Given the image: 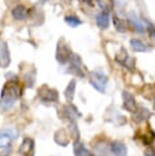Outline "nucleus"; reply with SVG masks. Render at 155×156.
I'll return each mask as SVG.
<instances>
[{"label":"nucleus","instance_id":"obj_2","mask_svg":"<svg viewBox=\"0 0 155 156\" xmlns=\"http://www.w3.org/2000/svg\"><path fill=\"white\" fill-rule=\"evenodd\" d=\"M89 82L94 88L100 93H105L108 83V78L103 72H99V70H95V72L89 73Z\"/></svg>","mask_w":155,"mask_h":156},{"label":"nucleus","instance_id":"obj_10","mask_svg":"<svg viewBox=\"0 0 155 156\" xmlns=\"http://www.w3.org/2000/svg\"><path fill=\"white\" fill-rule=\"evenodd\" d=\"M96 23L97 26L102 30H105L109 27V23H110V16L108 11H102L96 16Z\"/></svg>","mask_w":155,"mask_h":156},{"label":"nucleus","instance_id":"obj_11","mask_svg":"<svg viewBox=\"0 0 155 156\" xmlns=\"http://www.w3.org/2000/svg\"><path fill=\"white\" fill-rule=\"evenodd\" d=\"M133 119H134V122H142L143 120H146V119H148L149 117L151 116V113H150V111H149L147 108H145V107H139V108H137L135 112H133Z\"/></svg>","mask_w":155,"mask_h":156},{"label":"nucleus","instance_id":"obj_14","mask_svg":"<svg viewBox=\"0 0 155 156\" xmlns=\"http://www.w3.org/2000/svg\"><path fill=\"white\" fill-rule=\"evenodd\" d=\"M54 140L58 145L66 146L69 143V135L68 134V132H66L64 129H60L55 133Z\"/></svg>","mask_w":155,"mask_h":156},{"label":"nucleus","instance_id":"obj_9","mask_svg":"<svg viewBox=\"0 0 155 156\" xmlns=\"http://www.w3.org/2000/svg\"><path fill=\"white\" fill-rule=\"evenodd\" d=\"M16 135L13 133V129H3L0 132V148H5L10 144V142L14 139Z\"/></svg>","mask_w":155,"mask_h":156},{"label":"nucleus","instance_id":"obj_21","mask_svg":"<svg viewBox=\"0 0 155 156\" xmlns=\"http://www.w3.org/2000/svg\"><path fill=\"white\" fill-rule=\"evenodd\" d=\"M64 22H65L69 27H72V28H76L78 26H80L82 23V20L79 19L78 16H68L64 17Z\"/></svg>","mask_w":155,"mask_h":156},{"label":"nucleus","instance_id":"obj_27","mask_svg":"<svg viewBox=\"0 0 155 156\" xmlns=\"http://www.w3.org/2000/svg\"><path fill=\"white\" fill-rule=\"evenodd\" d=\"M153 109L155 110V96H154V99H153Z\"/></svg>","mask_w":155,"mask_h":156},{"label":"nucleus","instance_id":"obj_7","mask_svg":"<svg viewBox=\"0 0 155 156\" xmlns=\"http://www.w3.org/2000/svg\"><path fill=\"white\" fill-rule=\"evenodd\" d=\"M19 153L22 156H33L34 154V141L31 138H26L19 148Z\"/></svg>","mask_w":155,"mask_h":156},{"label":"nucleus","instance_id":"obj_18","mask_svg":"<svg viewBox=\"0 0 155 156\" xmlns=\"http://www.w3.org/2000/svg\"><path fill=\"white\" fill-rule=\"evenodd\" d=\"M76 86H77V83H76V80H72L69 83L68 87H66L65 91H64V96H65L66 100L71 103L74 99L75 96V92H76Z\"/></svg>","mask_w":155,"mask_h":156},{"label":"nucleus","instance_id":"obj_24","mask_svg":"<svg viewBox=\"0 0 155 156\" xmlns=\"http://www.w3.org/2000/svg\"><path fill=\"white\" fill-rule=\"evenodd\" d=\"M125 67H127L129 70H134L136 67V59L132 57H129V59L127 60V62L125 63Z\"/></svg>","mask_w":155,"mask_h":156},{"label":"nucleus","instance_id":"obj_28","mask_svg":"<svg viewBox=\"0 0 155 156\" xmlns=\"http://www.w3.org/2000/svg\"><path fill=\"white\" fill-rule=\"evenodd\" d=\"M40 1H41V2H42V3H45V2H47V1H48V0H40Z\"/></svg>","mask_w":155,"mask_h":156},{"label":"nucleus","instance_id":"obj_13","mask_svg":"<svg viewBox=\"0 0 155 156\" xmlns=\"http://www.w3.org/2000/svg\"><path fill=\"white\" fill-rule=\"evenodd\" d=\"M110 150L113 153L114 156H127L128 154V148L124 143L122 142H115L111 143L110 145Z\"/></svg>","mask_w":155,"mask_h":156},{"label":"nucleus","instance_id":"obj_12","mask_svg":"<svg viewBox=\"0 0 155 156\" xmlns=\"http://www.w3.org/2000/svg\"><path fill=\"white\" fill-rule=\"evenodd\" d=\"M11 16H12L14 20H23L28 16V9L26 8V6H24V5L17 4L11 9Z\"/></svg>","mask_w":155,"mask_h":156},{"label":"nucleus","instance_id":"obj_26","mask_svg":"<svg viewBox=\"0 0 155 156\" xmlns=\"http://www.w3.org/2000/svg\"><path fill=\"white\" fill-rule=\"evenodd\" d=\"M144 154L145 156H155V149L152 148V147H149L145 150Z\"/></svg>","mask_w":155,"mask_h":156},{"label":"nucleus","instance_id":"obj_17","mask_svg":"<svg viewBox=\"0 0 155 156\" xmlns=\"http://www.w3.org/2000/svg\"><path fill=\"white\" fill-rule=\"evenodd\" d=\"M74 153H75V156H94L92 153H90L89 150H88L83 144L79 142V141H76Z\"/></svg>","mask_w":155,"mask_h":156},{"label":"nucleus","instance_id":"obj_23","mask_svg":"<svg viewBox=\"0 0 155 156\" xmlns=\"http://www.w3.org/2000/svg\"><path fill=\"white\" fill-rule=\"evenodd\" d=\"M69 133H71L72 136L74 137V139L76 141H78L79 140V129H78L77 123H76L75 120H72V122H69Z\"/></svg>","mask_w":155,"mask_h":156},{"label":"nucleus","instance_id":"obj_25","mask_svg":"<svg viewBox=\"0 0 155 156\" xmlns=\"http://www.w3.org/2000/svg\"><path fill=\"white\" fill-rule=\"evenodd\" d=\"M146 30L148 31V34H149V37L152 38V39H155V27L154 26H150L149 25L147 28H146Z\"/></svg>","mask_w":155,"mask_h":156},{"label":"nucleus","instance_id":"obj_16","mask_svg":"<svg viewBox=\"0 0 155 156\" xmlns=\"http://www.w3.org/2000/svg\"><path fill=\"white\" fill-rule=\"evenodd\" d=\"M130 45H131V48L133 49L135 52H146L148 50L147 45H146L143 41L139 40V39H136V38L131 39Z\"/></svg>","mask_w":155,"mask_h":156},{"label":"nucleus","instance_id":"obj_6","mask_svg":"<svg viewBox=\"0 0 155 156\" xmlns=\"http://www.w3.org/2000/svg\"><path fill=\"white\" fill-rule=\"evenodd\" d=\"M122 101H124V107L130 112H135L137 107V101L133 94H131L128 91L122 92Z\"/></svg>","mask_w":155,"mask_h":156},{"label":"nucleus","instance_id":"obj_19","mask_svg":"<svg viewBox=\"0 0 155 156\" xmlns=\"http://www.w3.org/2000/svg\"><path fill=\"white\" fill-rule=\"evenodd\" d=\"M112 22H113V25H114V27H115L118 32H119V33H125V32H127L128 26H127V23H125L124 20L113 16H112Z\"/></svg>","mask_w":155,"mask_h":156},{"label":"nucleus","instance_id":"obj_8","mask_svg":"<svg viewBox=\"0 0 155 156\" xmlns=\"http://www.w3.org/2000/svg\"><path fill=\"white\" fill-rule=\"evenodd\" d=\"M128 20L138 33L143 34L146 31V27L144 26V23L135 12H130L128 14Z\"/></svg>","mask_w":155,"mask_h":156},{"label":"nucleus","instance_id":"obj_5","mask_svg":"<svg viewBox=\"0 0 155 156\" xmlns=\"http://www.w3.org/2000/svg\"><path fill=\"white\" fill-rule=\"evenodd\" d=\"M10 64V53L7 43L0 40V67L5 69Z\"/></svg>","mask_w":155,"mask_h":156},{"label":"nucleus","instance_id":"obj_15","mask_svg":"<svg viewBox=\"0 0 155 156\" xmlns=\"http://www.w3.org/2000/svg\"><path fill=\"white\" fill-rule=\"evenodd\" d=\"M62 112H63V116L65 117V119H69L71 122L72 120H75L78 116H81V113L79 112L77 108L72 104L63 106Z\"/></svg>","mask_w":155,"mask_h":156},{"label":"nucleus","instance_id":"obj_20","mask_svg":"<svg viewBox=\"0 0 155 156\" xmlns=\"http://www.w3.org/2000/svg\"><path fill=\"white\" fill-rule=\"evenodd\" d=\"M129 57L130 56H129V54H128V51L124 48V47H122L121 50L118 51V53L115 55V61L124 66L125 63L127 62V60L129 59Z\"/></svg>","mask_w":155,"mask_h":156},{"label":"nucleus","instance_id":"obj_3","mask_svg":"<svg viewBox=\"0 0 155 156\" xmlns=\"http://www.w3.org/2000/svg\"><path fill=\"white\" fill-rule=\"evenodd\" d=\"M72 54L71 47L69 46V44L65 42L64 39H60L57 43V47H56V54H55V57H56V60L58 61V63L60 64H65L69 62V58H71Z\"/></svg>","mask_w":155,"mask_h":156},{"label":"nucleus","instance_id":"obj_4","mask_svg":"<svg viewBox=\"0 0 155 156\" xmlns=\"http://www.w3.org/2000/svg\"><path fill=\"white\" fill-rule=\"evenodd\" d=\"M38 95L42 102L52 103L56 102L58 100V92L55 89L49 88L47 85H43L42 87L38 90Z\"/></svg>","mask_w":155,"mask_h":156},{"label":"nucleus","instance_id":"obj_1","mask_svg":"<svg viewBox=\"0 0 155 156\" xmlns=\"http://www.w3.org/2000/svg\"><path fill=\"white\" fill-rule=\"evenodd\" d=\"M19 96V87L14 82H7L2 89L1 97H0V109L8 110L14 105V103Z\"/></svg>","mask_w":155,"mask_h":156},{"label":"nucleus","instance_id":"obj_22","mask_svg":"<svg viewBox=\"0 0 155 156\" xmlns=\"http://www.w3.org/2000/svg\"><path fill=\"white\" fill-rule=\"evenodd\" d=\"M24 78H25L24 80H25L26 85H27V87L32 88V87L34 86V84H35V78H36V73H35V70H33V72H28L25 75Z\"/></svg>","mask_w":155,"mask_h":156}]
</instances>
